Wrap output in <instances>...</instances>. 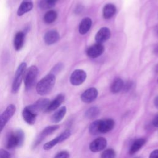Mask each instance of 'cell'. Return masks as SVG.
<instances>
[{
	"instance_id": "cell-1",
	"label": "cell",
	"mask_w": 158,
	"mask_h": 158,
	"mask_svg": "<svg viewBox=\"0 0 158 158\" xmlns=\"http://www.w3.org/2000/svg\"><path fill=\"white\" fill-rule=\"evenodd\" d=\"M56 82V77L49 73L43 77L38 82L36 86V90L38 94L44 96L48 94L53 88Z\"/></svg>"
},
{
	"instance_id": "cell-2",
	"label": "cell",
	"mask_w": 158,
	"mask_h": 158,
	"mask_svg": "<svg viewBox=\"0 0 158 158\" xmlns=\"http://www.w3.org/2000/svg\"><path fill=\"white\" fill-rule=\"evenodd\" d=\"M25 139L23 131L20 130H17L14 132L10 133L7 139L6 148L7 149H12L15 147L21 146Z\"/></svg>"
},
{
	"instance_id": "cell-3",
	"label": "cell",
	"mask_w": 158,
	"mask_h": 158,
	"mask_svg": "<svg viewBox=\"0 0 158 158\" xmlns=\"http://www.w3.org/2000/svg\"><path fill=\"white\" fill-rule=\"evenodd\" d=\"M38 74V69L36 66L32 65L28 69L24 78L25 87L27 91L31 89L35 85Z\"/></svg>"
},
{
	"instance_id": "cell-4",
	"label": "cell",
	"mask_w": 158,
	"mask_h": 158,
	"mask_svg": "<svg viewBox=\"0 0 158 158\" xmlns=\"http://www.w3.org/2000/svg\"><path fill=\"white\" fill-rule=\"evenodd\" d=\"M26 67H27V64L25 62H22L19 65L15 72L14 79L12 83V91L13 93H17L19 91L23 78V75L25 72Z\"/></svg>"
},
{
	"instance_id": "cell-5",
	"label": "cell",
	"mask_w": 158,
	"mask_h": 158,
	"mask_svg": "<svg viewBox=\"0 0 158 158\" xmlns=\"http://www.w3.org/2000/svg\"><path fill=\"white\" fill-rule=\"evenodd\" d=\"M15 110V106L14 104H10L0 115V132L2 130L9 120L14 115Z\"/></svg>"
},
{
	"instance_id": "cell-6",
	"label": "cell",
	"mask_w": 158,
	"mask_h": 158,
	"mask_svg": "<svg viewBox=\"0 0 158 158\" xmlns=\"http://www.w3.org/2000/svg\"><path fill=\"white\" fill-rule=\"evenodd\" d=\"M49 102H50V100L49 99L41 98L37 100L34 104L29 105L27 107L33 113L37 115L39 112H41V111L45 112Z\"/></svg>"
},
{
	"instance_id": "cell-7",
	"label": "cell",
	"mask_w": 158,
	"mask_h": 158,
	"mask_svg": "<svg viewBox=\"0 0 158 158\" xmlns=\"http://www.w3.org/2000/svg\"><path fill=\"white\" fill-rule=\"evenodd\" d=\"M71 135V132L69 130H66L64 131H63L60 135L56 137L53 139L51 140L50 141L45 143L43 145V149L44 150H49L52 149L54 146H55L56 144H57L59 143H61L65 140H66L67 138H69Z\"/></svg>"
},
{
	"instance_id": "cell-8",
	"label": "cell",
	"mask_w": 158,
	"mask_h": 158,
	"mask_svg": "<svg viewBox=\"0 0 158 158\" xmlns=\"http://www.w3.org/2000/svg\"><path fill=\"white\" fill-rule=\"evenodd\" d=\"M86 78L85 72L81 69H77L73 72L70 77V81L72 85L77 86L82 84Z\"/></svg>"
},
{
	"instance_id": "cell-9",
	"label": "cell",
	"mask_w": 158,
	"mask_h": 158,
	"mask_svg": "<svg viewBox=\"0 0 158 158\" xmlns=\"http://www.w3.org/2000/svg\"><path fill=\"white\" fill-rule=\"evenodd\" d=\"M59 128V126L58 125H50L45 127L36 138L33 143V147L35 148L36 146H37L44 139V138H46L48 135L54 132Z\"/></svg>"
},
{
	"instance_id": "cell-10",
	"label": "cell",
	"mask_w": 158,
	"mask_h": 158,
	"mask_svg": "<svg viewBox=\"0 0 158 158\" xmlns=\"http://www.w3.org/2000/svg\"><path fill=\"white\" fill-rule=\"evenodd\" d=\"M107 146V140L104 137H99L93 140L90 144L89 148L93 152H98L103 150Z\"/></svg>"
},
{
	"instance_id": "cell-11",
	"label": "cell",
	"mask_w": 158,
	"mask_h": 158,
	"mask_svg": "<svg viewBox=\"0 0 158 158\" xmlns=\"http://www.w3.org/2000/svg\"><path fill=\"white\" fill-rule=\"evenodd\" d=\"M98 94V90L95 88H90L81 94V99L85 103H91L96 99Z\"/></svg>"
},
{
	"instance_id": "cell-12",
	"label": "cell",
	"mask_w": 158,
	"mask_h": 158,
	"mask_svg": "<svg viewBox=\"0 0 158 158\" xmlns=\"http://www.w3.org/2000/svg\"><path fill=\"white\" fill-rule=\"evenodd\" d=\"M115 126V122L113 119L107 118L104 120H99V133H106L111 131Z\"/></svg>"
},
{
	"instance_id": "cell-13",
	"label": "cell",
	"mask_w": 158,
	"mask_h": 158,
	"mask_svg": "<svg viewBox=\"0 0 158 158\" xmlns=\"http://www.w3.org/2000/svg\"><path fill=\"white\" fill-rule=\"evenodd\" d=\"M104 48L102 44L96 43L91 46H90L87 51V55L91 58H96L101 56L104 52Z\"/></svg>"
},
{
	"instance_id": "cell-14",
	"label": "cell",
	"mask_w": 158,
	"mask_h": 158,
	"mask_svg": "<svg viewBox=\"0 0 158 158\" xmlns=\"http://www.w3.org/2000/svg\"><path fill=\"white\" fill-rule=\"evenodd\" d=\"M64 99H65V96L64 94H58L55 98V99H54L52 101H50L45 112H52V111L57 109L61 105V104L64 102Z\"/></svg>"
},
{
	"instance_id": "cell-15",
	"label": "cell",
	"mask_w": 158,
	"mask_h": 158,
	"mask_svg": "<svg viewBox=\"0 0 158 158\" xmlns=\"http://www.w3.org/2000/svg\"><path fill=\"white\" fill-rule=\"evenodd\" d=\"M110 36V31L109 28L106 27H103L101 28L96 35L95 40L97 43H101L107 41Z\"/></svg>"
},
{
	"instance_id": "cell-16",
	"label": "cell",
	"mask_w": 158,
	"mask_h": 158,
	"mask_svg": "<svg viewBox=\"0 0 158 158\" xmlns=\"http://www.w3.org/2000/svg\"><path fill=\"white\" fill-rule=\"evenodd\" d=\"M60 36L59 33L55 30H51L46 33L44 36V41L48 45L56 43L59 40Z\"/></svg>"
},
{
	"instance_id": "cell-17",
	"label": "cell",
	"mask_w": 158,
	"mask_h": 158,
	"mask_svg": "<svg viewBox=\"0 0 158 158\" xmlns=\"http://www.w3.org/2000/svg\"><path fill=\"white\" fill-rule=\"evenodd\" d=\"M33 4L32 0H23L17 10V15L22 16L25 13L30 11L33 8Z\"/></svg>"
},
{
	"instance_id": "cell-18",
	"label": "cell",
	"mask_w": 158,
	"mask_h": 158,
	"mask_svg": "<svg viewBox=\"0 0 158 158\" xmlns=\"http://www.w3.org/2000/svg\"><path fill=\"white\" fill-rule=\"evenodd\" d=\"M36 115L30 110L27 107H25L22 111L23 118L29 125H33L35 123Z\"/></svg>"
},
{
	"instance_id": "cell-19",
	"label": "cell",
	"mask_w": 158,
	"mask_h": 158,
	"mask_svg": "<svg viewBox=\"0 0 158 158\" xmlns=\"http://www.w3.org/2000/svg\"><path fill=\"white\" fill-rule=\"evenodd\" d=\"M25 40V33L22 31L17 32L14 37V46L16 51H19L23 46Z\"/></svg>"
},
{
	"instance_id": "cell-20",
	"label": "cell",
	"mask_w": 158,
	"mask_h": 158,
	"mask_svg": "<svg viewBox=\"0 0 158 158\" xmlns=\"http://www.w3.org/2000/svg\"><path fill=\"white\" fill-rule=\"evenodd\" d=\"M92 25L91 19L89 17L84 18L80 22L79 25V32L80 34L84 35L90 29Z\"/></svg>"
},
{
	"instance_id": "cell-21",
	"label": "cell",
	"mask_w": 158,
	"mask_h": 158,
	"mask_svg": "<svg viewBox=\"0 0 158 158\" xmlns=\"http://www.w3.org/2000/svg\"><path fill=\"white\" fill-rule=\"evenodd\" d=\"M67 112V108L65 106H63L59 109L51 117V121L53 123H59L64 117Z\"/></svg>"
},
{
	"instance_id": "cell-22",
	"label": "cell",
	"mask_w": 158,
	"mask_h": 158,
	"mask_svg": "<svg viewBox=\"0 0 158 158\" xmlns=\"http://www.w3.org/2000/svg\"><path fill=\"white\" fill-rule=\"evenodd\" d=\"M145 143L146 139L144 138H138L136 139L131 145L129 149V153L130 154H134L144 146Z\"/></svg>"
},
{
	"instance_id": "cell-23",
	"label": "cell",
	"mask_w": 158,
	"mask_h": 158,
	"mask_svg": "<svg viewBox=\"0 0 158 158\" xmlns=\"http://www.w3.org/2000/svg\"><path fill=\"white\" fill-rule=\"evenodd\" d=\"M116 12V7L112 4H106L102 10L103 16L105 19H110L112 17Z\"/></svg>"
},
{
	"instance_id": "cell-24",
	"label": "cell",
	"mask_w": 158,
	"mask_h": 158,
	"mask_svg": "<svg viewBox=\"0 0 158 158\" xmlns=\"http://www.w3.org/2000/svg\"><path fill=\"white\" fill-rule=\"evenodd\" d=\"M124 83L123 80L119 78H116L112 82L110 86V91L113 93H117L123 89Z\"/></svg>"
},
{
	"instance_id": "cell-25",
	"label": "cell",
	"mask_w": 158,
	"mask_h": 158,
	"mask_svg": "<svg viewBox=\"0 0 158 158\" xmlns=\"http://www.w3.org/2000/svg\"><path fill=\"white\" fill-rule=\"evenodd\" d=\"M57 17V14L55 10H51L48 11L44 15L43 20L46 23L49 24L54 22Z\"/></svg>"
},
{
	"instance_id": "cell-26",
	"label": "cell",
	"mask_w": 158,
	"mask_h": 158,
	"mask_svg": "<svg viewBox=\"0 0 158 158\" xmlns=\"http://www.w3.org/2000/svg\"><path fill=\"white\" fill-rule=\"evenodd\" d=\"M99 110L96 107H92L88 109L85 112V117L88 119H93L98 116Z\"/></svg>"
},
{
	"instance_id": "cell-27",
	"label": "cell",
	"mask_w": 158,
	"mask_h": 158,
	"mask_svg": "<svg viewBox=\"0 0 158 158\" xmlns=\"http://www.w3.org/2000/svg\"><path fill=\"white\" fill-rule=\"evenodd\" d=\"M58 0H41L39 6L42 9H48L54 7Z\"/></svg>"
},
{
	"instance_id": "cell-28",
	"label": "cell",
	"mask_w": 158,
	"mask_h": 158,
	"mask_svg": "<svg viewBox=\"0 0 158 158\" xmlns=\"http://www.w3.org/2000/svg\"><path fill=\"white\" fill-rule=\"evenodd\" d=\"M99 120H96L92 122L89 127V132L93 135L99 134Z\"/></svg>"
},
{
	"instance_id": "cell-29",
	"label": "cell",
	"mask_w": 158,
	"mask_h": 158,
	"mask_svg": "<svg viewBox=\"0 0 158 158\" xmlns=\"http://www.w3.org/2000/svg\"><path fill=\"white\" fill-rule=\"evenodd\" d=\"M115 152L112 149L105 150L101 154V158H115Z\"/></svg>"
},
{
	"instance_id": "cell-30",
	"label": "cell",
	"mask_w": 158,
	"mask_h": 158,
	"mask_svg": "<svg viewBox=\"0 0 158 158\" xmlns=\"http://www.w3.org/2000/svg\"><path fill=\"white\" fill-rule=\"evenodd\" d=\"M69 153L66 151H62L58 152L54 158H69Z\"/></svg>"
},
{
	"instance_id": "cell-31",
	"label": "cell",
	"mask_w": 158,
	"mask_h": 158,
	"mask_svg": "<svg viewBox=\"0 0 158 158\" xmlns=\"http://www.w3.org/2000/svg\"><path fill=\"white\" fill-rule=\"evenodd\" d=\"M63 67V65L61 63H58L57 64H56L55 66H54V67L51 70V73H52L53 75H54L55 73H58L59 72H60L61 70V69H62Z\"/></svg>"
},
{
	"instance_id": "cell-32",
	"label": "cell",
	"mask_w": 158,
	"mask_h": 158,
	"mask_svg": "<svg viewBox=\"0 0 158 158\" xmlns=\"http://www.w3.org/2000/svg\"><path fill=\"white\" fill-rule=\"evenodd\" d=\"M0 158H10V153L4 149H0Z\"/></svg>"
},
{
	"instance_id": "cell-33",
	"label": "cell",
	"mask_w": 158,
	"mask_h": 158,
	"mask_svg": "<svg viewBox=\"0 0 158 158\" xmlns=\"http://www.w3.org/2000/svg\"><path fill=\"white\" fill-rule=\"evenodd\" d=\"M149 158H158V149L154 150L149 155Z\"/></svg>"
},
{
	"instance_id": "cell-34",
	"label": "cell",
	"mask_w": 158,
	"mask_h": 158,
	"mask_svg": "<svg viewBox=\"0 0 158 158\" xmlns=\"http://www.w3.org/2000/svg\"><path fill=\"white\" fill-rule=\"evenodd\" d=\"M131 87V83L130 82H128L127 83H126V85H123V90L124 91H128Z\"/></svg>"
},
{
	"instance_id": "cell-35",
	"label": "cell",
	"mask_w": 158,
	"mask_h": 158,
	"mask_svg": "<svg viewBox=\"0 0 158 158\" xmlns=\"http://www.w3.org/2000/svg\"><path fill=\"white\" fill-rule=\"evenodd\" d=\"M152 125L156 127H158V114L152 120Z\"/></svg>"
},
{
	"instance_id": "cell-36",
	"label": "cell",
	"mask_w": 158,
	"mask_h": 158,
	"mask_svg": "<svg viewBox=\"0 0 158 158\" xmlns=\"http://www.w3.org/2000/svg\"><path fill=\"white\" fill-rule=\"evenodd\" d=\"M154 104L155 107L158 109V96L155 98V99L154 100Z\"/></svg>"
},
{
	"instance_id": "cell-37",
	"label": "cell",
	"mask_w": 158,
	"mask_h": 158,
	"mask_svg": "<svg viewBox=\"0 0 158 158\" xmlns=\"http://www.w3.org/2000/svg\"><path fill=\"white\" fill-rule=\"evenodd\" d=\"M157 81H158V80H157Z\"/></svg>"
}]
</instances>
